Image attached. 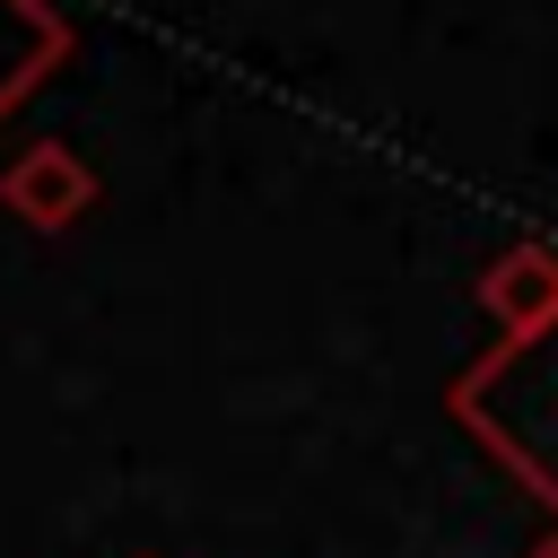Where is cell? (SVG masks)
Masks as SVG:
<instances>
[{
	"mask_svg": "<svg viewBox=\"0 0 558 558\" xmlns=\"http://www.w3.org/2000/svg\"><path fill=\"white\" fill-rule=\"evenodd\" d=\"M96 166L70 148V140H26L9 166H0V209L26 218L35 235H70L87 209H96Z\"/></svg>",
	"mask_w": 558,
	"mask_h": 558,
	"instance_id": "2",
	"label": "cell"
},
{
	"mask_svg": "<svg viewBox=\"0 0 558 558\" xmlns=\"http://www.w3.org/2000/svg\"><path fill=\"white\" fill-rule=\"evenodd\" d=\"M445 418L558 523V323L480 349L445 384Z\"/></svg>",
	"mask_w": 558,
	"mask_h": 558,
	"instance_id": "1",
	"label": "cell"
},
{
	"mask_svg": "<svg viewBox=\"0 0 558 558\" xmlns=\"http://www.w3.org/2000/svg\"><path fill=\"white\" fill-rule=\"evenodd\" d=\"M140 558H148V549H140Z\"/></svg>",
	"mask_w": 558,
	"mask_h": 558,
	"instance_id": "6",
	"label": "cell"
},
{
	"mask_svg": "<svg viewBox=\"0 0 558 558\" xmlns=\"http://www.w3.org/2000/svg\"><path fill=\"white\" fill-rule=\"evenodd\" d=\"M70 52H78V26L61 17V0H0V122L35 87H52Z\"/></svg>",
	"mask_w": 558,
	"mask_h": 558,
	"instance_id": "4",
	"label": "cell"
},
{
	"mask_svg": "<svg viewBox=\"0 0 558 558\" xmlns=\"http://www.w3.org/2000/svg\"><path fill=\"white\" fill-rule=\"evenodd\" d=\"M523 558H558V523H549V541H532V549H523Z\"/></svg>",
	"mask_w": 558,
	"mask_h": 558,
	"instance_id": "5",
	"label": "cell"
},
{
	"mask_svg": "<svg viewBox=\"0 0 558 558\" xmlns=\"http://www.w3.org/2000/svg\"><path fill=\"white\" fill-rule=\"evenodd\" d=\"M480 314L497 323V340H532L541 323H558V244L549 235H514L480 279H471Z\"/></svg>",
	"mask_w": 558,
	"mask_h": 558,
	"instance_id": "3",
	"label": "cell"
}]
</instances>
